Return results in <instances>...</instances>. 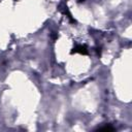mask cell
Returning <instances> with one entry per match:
<instances>
[{
	"mask_svg": "<svg viewBox=\"0 0 132 132\" xmlns=\"http://www.w3.org/2000/svg\"><path fill=\"white\" fill-rule=\"evenodd\" d=\"M72 53H79V54H82V55H87V54H88V50H87V47H86L85 45H82V44H77V45L73 48Z\"/></svg>",
	"mask_w": 132,
	"mask_h": 132,
	"instance_id": "1",
	"label": "cell"
},
{
	"mask_svg": "<svg viewBox=\"0 0 132 132\" xmlns=\"http://www.w3.org/2000/svg\"><path fill=\"white\" fill-rule=\"evenodd\" d=\"M97 130H98V131H113L114 128L107 125V126H104V127H100V128H98Z\"/></svg>",
	"mask_w": 132,
	"mask_h": 132,
	"instance_id": "2",
	"label": "cell"
}]
</instances>
